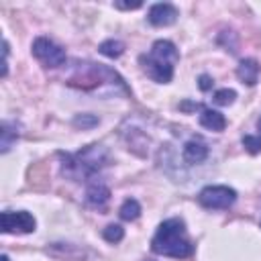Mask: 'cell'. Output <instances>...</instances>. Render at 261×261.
I'll list each match as a JSON object with an SVG mask.
<instances>
[{"label": "cell", "mask_w": 261, "mask_h": 261, "mask_svg": "<svg viewBox=\"0 0 261 261\" xmlns=\"http://www.w3.org/2000/svg\"><path fill=\"white\" fill-rule=\"evenodd\" d=\"M181 157L188 165H196V163H202L206 161L208 157V145L200 139V137H194L190 141H186L184 149H181Z\"/></svg>", "instance_id": "cell-10"}, {"label": "cell", "mask_w": 261, "mask_h": 261, "mask_svg": "<svg viewBox=\"0 0 261 261\" xmlns=\"http://www.w3.org/2000/svg\"><path fill=\"white\" fill-rule=\"evenodd\" d=\"M179 108H181V110H188V108L200 110V124H202L204 128H208V130L220 133V130H224V126H226V118H224V114L218 112V110H212V108H206V106L194 104V102H184Z\"/></svg>", "instance_id": "cell-8"}, {"label": "cell", "mask_w": 261, "mask_h": 261, "mask_svg": "<svg viewBox=\"0 0 261 261\" xmlns=\"http://www.w3.org/2000/svg\"><path fill=\"white\" fill-rule=\"evenodd\" d=\"M151 251L155 255L173 257V259H188L194 255V243L188 237L186 222L177 216L163 220L153 239H151Z\"/></svg>", "instance_id": "cell-2"}, {"label": "cell", "mask_w": 261, "mask_h": 261, "mask_svg": "<svg viewBox=\"0 0 261 261\" xmlns=\"http://www.w3.org/2000/svg\"><path fill=\"white\" fill-rule=\"evenodd\" d=\"M98 51H100L102 55L110 57V59H116V57H120V55L124 53V43L118 41V39H108V41H102V43H100Z\"/></svg>", "instance_id": "cell-13"}, {"label": "cell", "mask_w": 261, "mask_h": 261, "mask_svg": "<svg viewBox=\"0 0 261 261\" xmlns=\"http://www.w3.org/2000/svg\"><path fill=\"white\" fill-rule=\"evenodd\" d=\"M243 147H245L251 155L261 153V135H245V137H243Z\"/></svg>", "instance_id": "cell-18"}, {"label": "cell", "mask_w": 261, "mask_h": 261, "mask_svg": "<svg viewBox=\"0 0 261 261\" xmlns=\"http://www.w3.org/2000/svg\"><path fill=\"white\" fill-rule=\"evenodd\" d=\"M57 157L61 159V173L73 181H88L94 179L96 173H100L110 163V153L106 147L94 143L88 145L75 153H63L59 151Z\"/></svg>", "instance_id": "cell-1"}, {"label": "cell", "mask_w": 261, "mask_h": 261, "mask_svg": "<svg viewBox=\"0 0 261 261\" xmlns=\"http://www.w3.org/2000/svg\"><path fill=\"white\" fill-rule=\"evenodd\" d=\"M259 73H261V65L257 59L253 57H245L241 59V63L237 65V77L247 84V86H255L257 80H259Z\"/></svg>", "instance_id": "cell-12"}, {"label": "cell", "mask_w": 261, "mask_h": 261, "mask_svg": "<svg viewBox=\"0 0 261 261\" xmlns=\"http://www.w3.org/2000/svg\"><path fill=\"white\" fill-rule=\"evenodd\" d=\"M143 6V2H114V8H118V10H137V8H141Z\"/></svg>", "instance_id": "cell-21"}, {"label": "cell", "mask_w": 261, "mask_h": 261, "mask_svg": "<svg viewBox=\"0 0 261 261\" xmlns=\"http://www.w3.org/2000/svg\"><path fill=\"white\" fill-rule=\"evenodd\" d=\"M102 84H108V86H116V88H122L126 90L124 86V80L108 65L104 63H92V61H77L75 67H73V73L67 77V86L71 88H82V90H96L100 88Z\"/></svg>", "instance_id": "cell-4"}, {"label": "cell", "mask_w": 261, "mask_h": 261, "mask_svg": "<svg viewBox=\"0 0 261 261\" xmlns=\"http://www.w3.org/2000/svg\"><path fill=\"white\" fill-rule=\"evenodd\" d=\"M179 16V10L169 4V2H159V4H153L147 12V20L153 24V27H169L177 20Z\"/></svg>", "instance_id": "cell-9"}, {"label": "cell", "mask_w": 261, "mask_h": 261, "mask_svg": "<svg viewBox=\"0 0 261 261\" xmlns=\"http://www.w3.org/2000/svg\"><path fill=\"white\" fill-rule=\"evenodd\" d=\"M0 261H10V259H8V255H2V257H0Z\"/></svg>", "instance_id": "cell-23"}, {"label": "cell", "mask_w": 261, "mask_h": 261, "mask_svg": "<svg viewBox=\"0 0 261 261\" xmlns=\"http://www.w3.org/2000/svg\"><path fill=\"white\" fill-rule=\"evenodd\" d=\"M33 55L45 65V67H59L65 63V51L61 45H57L49 37H37L33 41Z\"/></svg>", "instance_id": "cell-6"}, {"label": "cell", "mask_w": 261, "mask_h": 261, "mask_svg": "<svg viewBox=\"0 0 261 261\" xmlns=\"http://www.w3.org/2000/svg\"><path fill=\"white\" fill-rule=\"evenodd\" d=\"M0 224H2V232L4 234H29L35 230L37 226V220L31 212L27 210H18V212H12V210H4L0 214Z\"/></svg>", "instance_id": "cell-7"}, {"label": "cell", "mask_w": 261, "mask_h": 261, "mask_svg": "<svg viewBox=\"0 0 261 261\" xmlns=\"http://www.w3.org/2000/svg\"><path fill=\"white\" fill-rule=\"evenodd\" d=\"M102 237H104V241L116 245V243L122 241V237H124V228H122L120 224H108V226L102 230Z\"/></svg>", "instance_id": "cell-16"}, {"label": "cell", "mask_w": 261, "mask_h": 261, "mask_svg": "<svg viewBox=\"0 0 261 261\" xmlns=\"http://www.w3.org/2000/svg\"><path fill=\"white\" fill-rule=\"evenodd\" d=\"M177 61H179V51L167 39H157L151 45L149 53H143L139 57L143 71L157 84H169L173 80V69Z\"/></svg>", "instance_id": "cell-3"}, {"label": "cell", "mask_w": 261, "mask_h": 261, "mask_svg": "<svg viewBox=\"0 0 261 261\" xmlns=\"http://www.w3.org/2000/svg\"><path fill=\"white\" fill-rule=\"evenodd\" d=\"M257 128L261 130V116H259V120H257Z\"/></svg>", "instance_id": "cell-24"}, {"label": "cell", "mask_w": 261, "mask_h": 261, "mask_svg": "<svg viewBox=\"0 0 261 261\" xmlns=\"http://www.w3.org/2000/svg\"><path fill=\"white\" fill-rule=\"evenodd\" d=\"M118 214H120L122 220H128V222H130V220H137V218L141 216V204H139L135 198H126V200L122 202Z\"/></svg>", "instance_id": "cell-15"}, {"label": "cell", "mask_w": 261, "mask_h": 261, "mask_svg": "<svg viewBox=\"0 0 261 261\" xmlns=\"http://www.w3.org/2000/svg\"><path fill=\"white\" fill-rule=\"evenodd\" d=\"M198 86H200V90H202V92H208V90H212V86H214V80H212L210 75L202 73V75L198 77Z\"/></svg>", "instance_id": "cell-20"}, {"label": "cell", "mask_w": 261, "mask_h": 261, "mask_svg": "<svg viewBox=\"0 0 261 261\" xmlns=\"http://www.w3.org/2000/svg\"><path fill=\"white\" fill-rule=\"evenodd\" d=\"M198 202L208 210H226L237 202V192L228 186H206L200 190Z\"/></svg>", "instance_id": "cell-5"}, {"label": "cell", "mask_w": 261, "mask_h": 261, "mask_svg": "<svg viewBox=\"0 0 261 261\" xmlns=\"http://www.w3.org/2000/svg\"><path fill=\"white\" fill-rule=\"evenodd\" d=\"M234 98H237V92L230 90V88H222V90L214 92V96H212L214 104H218V106H228V104L234 102Z\"/></svg>", "instance_id": "cell-17"}, {"label": "cell", "mask_w": 261, "mask_h": 261, "mask_svg": "<svg viewBox=\"0 0 261 261\" xmlns=\"http://www.w3.org/2000/svg\"><path fill=\"white\" fill-rule=\"evenodd\" d=\"M110 200V188L102 181H92L86 190V204L96 210H104Z\"/></svg>", "instance_id": "cell-11"}, {"label": "cell", "mask_w": 261, "mask_h": 261, "mask_svg": "<svg viewBox=\"0 0 261 261\" xmlns=\"http://www.w3.org/2000/svg\"><path fill=\"white\" fill-rule=\"evenodd\" d=\"M2 153H6L10 147H12V143L18 139V130H16V124L14 122H10V120H4L2 122Z\"/></svg>", "instance_id": "cell-14"}, {"label": "cell", "mask_w": 261, "mask_h": 261, "mask_svg": "<svg viewBox=\"0 0 261 261\" xmlns=\"http://www.w3.org/2000/svg\"><path fill=\"white\" fill-rule=\"evenodd\" d=\"M73 124L75 126H82V128H90V126H96L98 124V116H94V114H82V116H75L73 118Z\"/></svg>", "instance_id": "cell-19"}, {"label": "cell", "mask_w": 261, "mask_h": 261, "mask_svg": "<svg viewBox=\"0 0 261 261\" xmlns=\"http://www.w3.org/2000/svg\"><path fill=\"white\" fill-rule=\"evenodd\" d=\"M147 261H153V259H147Z\"/></svg>", "instance_id": "cell-25"}, {"label": "cell", "mask_w": 261, "mask_h": 261, "mask_svg": "<svg viewBox=\"0 0 261 261\" xmlns=\"http://www.w3.org/2000/svg\"><path fill=\"white\" fill-rule=\"evenodd\" d=\"M2 55H4V59H2V77H6V73H8V41L4 39V45H2Z\"/></svg>", "instance_id": "cell-22"}]
</instances>
